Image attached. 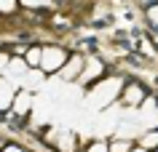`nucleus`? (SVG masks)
Segmentation results:
<instances>
[{"label": "nucleus", "mask_w": 158, "mask_h": 152, "mask_svg": "<svg viewBox=\"0 0 158 152\" xmlns=\"http://www.w3.org/2000/svg\"><path fill=\"white\" fill-rule=\"evenodd\" d=\"M102 69H105V64H102L99 59H89L83 64V72H81V77H78V80H94V77H99L102 75Z\"/></svg>", "instance_id": "obj_7"}, {"label": "nucleus", "mask_w": 158, "mask_h": 152, "mask_svg": "<svg viewBox=\"0 0 158 152\" xmlns=\"http://www.w3.org/2000/svg\"><path fill=\"white\" fill-rule=\"evenodd\" d=\"M40 53H43V48H30V51H27V67H30V69H38V67H40Z\"/></svg>", "instance_id": "obj_10"}, {"label": "nucleus", "mask_w": 158, "mask_h": 152, "mask_svg": "<svg viewBox=\"0 0 158 152\" xmlns=\"http://www.w3.org/2000/svg\"><path fill=\"white\" fill-rule=\"evenodd\" d=\"M14 96H16L14 83H8V80H0V112H6L11 104H14Z\"/></svg>", "instance_id": "obj_5"}, {"label": "nucleus", "mask_w": 158, "mask_h": 152, "mask_svg": "<svg viewBox=\"0 0 158 152\" xmlns=\"http://www.w3.org/2000/svg\"><path fill=\"white\" fill-rule=\"evenodd\" d=\"M83 64L86 59L78 53V56H73L70 61H64V67H62V77L64 80H73V77H81V72H83Z\"/></svg>", "instance_id": "obj_3"}, {"label": "nucleus", "mask_w": 158, "mask_h": 152, "mask_svg": "<svg viewBox=\"0 0 158 152\" xmlns=\"http://www.w3.org/2000/svg\"><path fill=\"white\" fill-rule=\"evenodd\" d=\"M131 152H148V150H131Z\"/></svg>", "instance_id": "obj_18"}, {"label": "nucleus", "mask_w": 158, "mask_h": 152, "mask_svg": "<svg viewBox=\"0 0 158 152\" xmlns=\"http://www.w3.org/2000/svg\"><path fill=\"white\" fill-rule=\"evenodd\" d=\"M156 147H158V131H150L142 136V150H156Z\"/></svg>", "instance_id": "obj_11"}, {"label": "nucleus", "mask_w": 158, "mask_h": 152, "mask_svg": "<svg viewBox=\"0 0 158 152\" xmlns=\"http://www.w3.org/2000/svg\"><path fill=\"white\" fill-rule=\"evenodd\" d=\"M118 93H121V80H118V77H110V80H102V83H97L91 88L89 101H91V107L105 110V107L113 104V99H115Z\"/></svg>", "instance_id": "obj_1"}, {"label": "nucleus", "mask_w": 158, "mask_h": 152, "mask_svg": "<svg viewBox=\"0 0 158 152\" xmlns=\"http://www.w3.org/2000/svg\"><path fill=\"white\" fill-rule=\"evenodd\" d=\"M6 72H8L11 77H19V80H22V77L30 72V67H27V61H24V59L14 56V59H8V69H6Z\"/></svg>", "instance_id": "obj_8"}, {"label": "nucleus", "mask_w": 158, "mask_h": 152, "mask_svg": "<svg viewBox=\"0 0 158 152\" xmlns=\"http://www.w3.org/2000/svg\"><path fill=\"white\" fill-rule=\"evenodd\" d=\"M137 134H139V126H137V123H121V126H118V131H115V139L131 142Z\"/></svg>", "instance_id": "obj_9"}, {"label": "nucleus", "mask_w": 158, "mask_h": 152, "mask_svg": "<svg viewBox=\"0 0 158 152\" xmlns=\"http://www.w3.org/2000/svg\"><path fill=\"white\" fill-rule=\"evenodd\" d=\"M3 152H24V150H22V147H16V144H8Z\"/></svg>", "instance_id": "obj_16"}, {"label": "nucleus", "mask_w": 158, "mask_h": 152, "mask_svg": "<svg viewBox=\"0 0 158 152\" xmlns=\"http://www.w3.org/2000/svg\"><path fill=\"white\" fill-rule=\"evenodd\" d=\"M0 11L8 14V11H16V6H14V3H0Z\"/></svg>", "instance_id": "obj_15"}, {"label": "nucleus", "mask_w": 158, "mask_h": 152, "mask_svg": "<svg viewBox=\"0 0 158 152\" xmlns=\"http://www.w3.org/2000/svg\"><path fill=\"white\" fill-rule=\"evenodd\" d=\"M107 152H131V142H123V139H115V142L107 147Z\"/></svg>", "instance_id": "obj_12"}, {"label": "nucleus", "mask_w": 158, "mask_h": 152, "mask_svg": "<svg viewBox=\"0 0 158 152\" xmlns=\"http://www.w3.org/2000/svg\"><path fill=\"white\" fill-rule=\"evenodd\" d=\"M148 14H150V19H153V21H156V24H158V6H156V8H150Z\"/></svg>", "instance_id": "obj_17"}, {"label": "nucleus", "mask_w": 158, "mask_h": 152, "mask_svg": "<svg viewBox=\"0 0 158 152\" xmlns=\"http://www.w3.org/2000/svg\"><path fill=\"white\" fill-rule=\"evenodd\" d=\"M8 59H11V56H6V53H0V75H3V72L8 69Z\"/></svg>", "instance_id": "obj_14"}, {"label": "nucleus", "mask_w": 158, "mask_h": 152, "mask_svg": "<svg viewBox=\"0 0 158 152\" xmlns=\"http://www.w3.org/2000/svg\"><path fill=\"white\" fill-rule=\"evenodd\" d=\"M11 107H14L16 115H27L30 107H32V93L30 91H19L16 96H14V104H11Z\"/></svg>", "instance_id": "obj_6"}, {"label": "nucleus", "mask_w": 158, "mask_h": 152, "mask_svg": "<svg viewBox=\"0 0 158 152\" xmlns=\"http://www.w3.org/2000/svg\"><path fill=\"white\" fill-rule=\"evenodd\" d=\"M86 152H107V144H105V142H94Z\"/></svg>", "instance_id": "obj_13"}, {"label": "nucleus", "mask_w": 158, "mask_h": 152, "mask_svg": "<svg viewBox=\"0 0 158 152\" xmlns=\"http://www.w3.org/2000/svg\"><path fill=\"white\" fill-rule=\"evenodd\" d=\"M123 101L129 104V107H139L142 101H145V91H142L139 83H131L123 88Z\"/></svg>", "instance_id": "obj_4"}, {"label": "nucleus", "mask_w": 158, "mask_h": 152, "mask_svg": "<svg viewBox=\"0 0 158 152\" xmlns=\"http://www.w3.org/2000/svg\"><path fill=\"white\" fill-rule=\"evenodd\" d=\"M64 61H67V53L62 48H56V45L43 48V53H40V69L43 72H56V69L64 67Z\"/></svg>", "instance_id": "obj_2"}]
</instances>
